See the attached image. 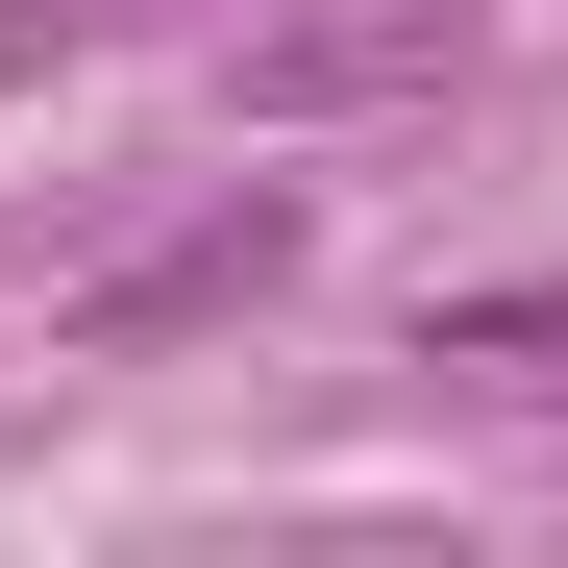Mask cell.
Instances as JSON below:
<instances>
[{
  "label": "cell",
  "mask_w": 568,
  "mask_h": 568,
  "mask_svg": "<svg viewBox=\"0 0 568 568\" xmlns=\"http://www.w3.org/2000/svg\"><path fill=\"white\" fill-rule=\"evenodd\" d=\"M272 272H297V199H223V223H173L149 272H100V297H74V346H173V322H247Z\"/></svg>",
  "instance_id": "6da1fadb"
},
{
  "label": "cell",
  "mask_w": 568,
  "mask_h": 568,
  "mask_svg": "<svg viewBox=\"0 0 568 568\" xmlns=\"http://www.w3.org/2000/svg\"><path fill=\"white\" fill-rule=\"evenodd\" d=\"M420 74H469V0H322L247 50V100H420Z\"/></svg>",
  "instance_id": "7a4b0ae2"
},
{
  "label": "cell",
  "mask_w": 568,
  "mask_h": 568,
  "mask_svg": "<svg viewBox=\"0 0 568 568\" xmlns=\"http://www.w3.org/2000/svg\"><path fill=\"white\" fill-rule=\"evenodd\" d=\"M519 346H568V272H519V297H445V371H519Z\"/></svg>",
  "instance_id": "3957f363"
}]
</instances>
